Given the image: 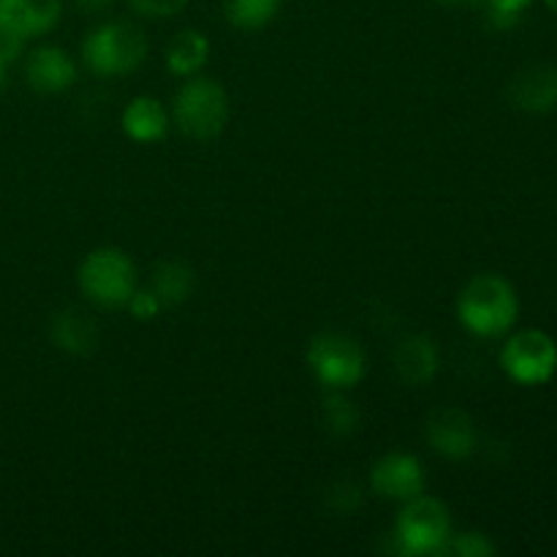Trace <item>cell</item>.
I'll use <instances>...</instances> for the list:
<instances>
[{
  "label": "cell",
  "instance_id": "cell-1",
  "mask_svg": "<svg viewBox=\"0 0 557 557\" xmlns=\"http://www.w3.org/2000/svg\"><path fill=\"white\" fill-rule=\"evenodd\" d=\"M517 294L504 277L498 275H479L462 288L457 299V313L460 321L473 332V335H500L517 321Z\"/></svg>",
  "mask_w": 557,
  "mask_h": 557
},
{
  "label": "cell",
  "instance_id": "cell-2",
  "mask_svg": "<svg viewBox=\"0 0 557 557\" xmlns=\"http://www.w3.org/2000/svg\"><path fill=\"white\" fill-rule=\"evenodd\" d=\"M79 286L103 308H125L136 292L134 261L117 248L92 250L79 267Z\"/></svg>",
  "mask_w": 557,
  "mask_h": 557
},
{
  "label": "cell",
  "instance_id": "cell-3",
  "mask_svg": "<svg viewBox=\"0 0 557 557\" xmlns=\"http://www.w3.org/2000/svg\"><path fill=\"white\" fill-rule=\"evenodd\" d=\"M174 120L194 139H212L228 120V96L218 82L190 79L174 98Z\"/></svg>",
  "mask_w": 557,
  "mask_h": 557
},
{
  "label": "cell",
  "instance_id": "cell-4",
  "mask_svg": "<svg viewBox=\"0 0 557 557\" xmlns=\"http://www.w3.org/2000/svg\"><path fill=\"white\" fill-rule=\"evenodd\" d=\"M147 58L145 33L128 22H109L85 41V63L96 74H125Z\"/></svg>",
  "mask_w": 557,
  "mask_h": 557
},
{
  "label": "cell",
  "instance_id": "cell-5",
  "mask_svg": "<svg viewBox=\"0 0 557 557\" xmlns=\"http://www.w3.org/2000/svg\"><path fill=\"white\" fill-rule=\"evenodd\" d=\"M451 536V517L441 500L417 498L408 500L406 509L397 520V542L408 555H430L441 553Z\"/></svg>",
  "mask_w": 557,
  "mask_h": 557
},
{
  "label": "cell",
  "instance_id": "cell-6",
  "mask_svg": "<svg viewBox=\"0 0 557 557\" xmlns=\"http://www.w3.org/2000/svg\"><path fill=\"white\" fill-rule=\"evenodd\" d=\"M308 364L330 389H351L364 375V354L343 335H319L308 348Z\"/></svg>",
  "mask_w": 557,
  "mask_h": 557
},
{
  "label": "cell",
  "instance_id": "cell-7",
  "mask_svg": "<svg viewBox=\"0 0 557 557\" xmlns=\"http://www.w3.org/2000/svg\"><path fill=\"white\" fill-rule=\"evenodd\" d=\"M504 370L517 381V384H544L557 370V348L553 337L539 330L520 332L506 343L500 354Z\"/></svg>",
  "mask_w": 557,
  "mask_h": 557
},
{
  "label": "cell",
  "instance_id": "cell-8",
  "mask_svg": "<svg viewBox=\"0 0 557 557\" xmlns=\"http://www.w3.org/2000/svg\"><path fill=\"white\" fill-rule=\"evenodd\" d=\"M428 438L438 455L449 457V460H462L476 449V424L460 408H441L430 417Z\"/></svg>",
  "mask_w": 557,
  "mask_h": 557
},
{
  "label": "cell",
  "instance_id": "cell-9",
  "mask_svg": "<svg viewBox=\"0 0 557 557\" xmlns=\"http://www.w3.org/2000/svg\"><path fill=\"white\" fill-rule=\"evenodd\" d=\"M373 490L392 500H411L424 490V471L417 457L386 455L373 468Z\"/></svg>",
  "mask_w": 557,
  "mask_h": 557
},
{
  "label": "cell",
  "instance_id": "cell-10",
  "mask_svg": "<svg viewBox=\"0 0 557 557\" xmlns=\"http://www.w3.org/2000/svg\"><path fill=\"white\" fill-rule=\"evenodd\" d=\"M509 101L525 112H549L557 107V71L553 65H533L520 71L509 85Z\"/></svg>",
  "mask_w": 557,
  "mask_h": 557
},
{
  "label": "cell",
  "instance_id": "cell-11",
  "mask_svg": "<svg viewBox=\"0 0 557 557\" xmlns=\"http://www.w3.org/2000/svg\"><path fill=\"white\" fill-rule=\"evenodd\" d=\"M76 79V65L65 49L44 47L36 49L27 60V82L38 92L69 90Z\"/></svg>",
  "mask_w": 557,
  "mask_h": 557
},
{
  "label": "cell",
  "instance_id": "cell-12",
  "mask_svg": "<svg viewBox=\"0 0 557 557\" xmlns=\"http://www.w3.org/2000/svg\"><path fill=\"white\" fill-rule=\"evenodd\" d=\"M52 341L74 357H87L98 346V324L82 308H65L52 319Z\"/></svg>",
  "mask_w": 557,
  "mask_h": 557
},
{
  "label": "cell",
  "instance_id": "cell-13",
  "mask_svg": "<svg viewBox=\"0 0 557 557\" xmlns=\"http://www.w3.org/2000/svg\"><path fill=\"white\" fill-rule=\"evenodd\" d=\"M395 368L406 384L422 386L438 373V351L435 343L424 335H408L395 351Z\"/></svg>",
  "mask_w": 557,
  "mask_h": 557
},
{
  "label": "cell",
  "instance_id": "cell-14",
  "mask_svg": "<svg viewBox=\"0 0 557 557\" xmlns=\"http://www.w3.org/2000/svg\"><path fill=\"white\" fill-rule=\"evenodd\" d=\"M60 0H0V16L25 38L52 30L60 20Z\"/></svg>",
  "mask_w": 557,
  "mask_h": 557
},
{
  "label": "cell",
  "instance_id": "cell-15",
  "mask_svg": "<svg viewBox=\"0 0 557 557\" xmlns=\"http://www.w3.org/2000/svg\"><path fill=\"white\" fill-rule=\"evenodd\" d=\"M123 131L134 141H158L169 131V114L156 98L139 96L125 107Z\"/></svg>",
  "mask_w": 557,
  "mask_h": 557
},
{
  "label": "cell",
  "instance_id": "cell-16",
  "mask_svg": "<svg viewBox=\"0 0 557 557\" xmlns=\"http://www.w3.org/2000/svg\"><path fill=\"white\" fill-rule=\"evenodd\" d=\"M210 41L199 30H183L172 38L166 49V65L174 76H190L207 63Z\"/></svg>",
  "mask_w": 557,
  "mask_h": 557
},
{
  "label": "cell",
  "instance_id": "cell-17",
  "mask_svg": "<svg viewBox=\"0 0 557 557\" xmlns=\"http://www.w3.org/2000/svg\"><path fill=\"white\" fill-rule=\"evenodd\" d=\"M194 292V270L183 261H163L152 275V294L161 305H180Z\"/></svg>",
  "mask_w": 557,
  "mask_h": 557
},
{
  "label": "cell",
  "instance_id": "cell-18",
  "mask_svg": "<svg viewBox=\"0 0 557 557\" xmlns=\"http://www.w3.org/2000/svg\"><path fill=\"white\" fill-rule=\"evenodd\" d=\"M281 9V0H226V14L239 27H261Z\"/></svg>",
  "mask_w": 557,
  "mask_h": 557
},
{
  "label": "cell",
  "instance_id": "cell-19",
  "mask_svg": "<svg viewBox=\"0 0 557 557\" xmlns=\"http://www.w3.org/2000/svg\"><path fill=\"white\" fill-rule=\"evenodd\" d=\"M324 422L335 435H348L357 428L359 411L354 408L351 400H346V397L341 395H332L330 400L324 403Z\"/></svg>",
  "mask_w": 557,
  "mask_h": 557
},
{
  "label": "cell",
  "instance_id": "cell-20",
  "mask_svg": "<svg viewBox=\"0 0 557 557\" xmlns=\"http://www.w3.org/2000/svg\"><path fill=\"white\" fill-rule=\"evenodd\" d=\"M444 549L460 557H487L495 553V547L482 536V533H462V536L457 539L449 536V542L444 544ZM444 549H441V553H444Z\"/></svg>",
  "mask_w": 557,
  "mask_h": 557
},
{
  "label": "cell",
  "instance_id": "cell-21",
  "mask_svg": "<svg viewBox=\"0 0 557 557\" xmlns=\"http://www.w3.org/2000/svg\"><path fill=\"white\" fill-rule=\"evenodd\" d=\"M359 504H362V495H359V490L354 487L351 482L335 484V487L330 490V495H326V506H330L335 515H351V511L359 509Z\"/></svg>",
  "mask_w": 557,
  "mask_h": 557
},
{
  "label": "cell",
  "instance_id": "cell-22",
  "mask_svg": "<svg viewBox=\"0 0 557 557\" xmlns=\"http://www.w3.org/2000/svg\"><path fill=\"white\" fill-rule=\"evenodd\" d=\"M495 27H511L531 0H484Z\"/></svg>",
  "mask_w": 557,
  "mask_h": 557
},
{
  "label": "cell",
  "instance_id": "cell-23",
  "mask_svg": "<svg viewBox=\"0 0 557 557\" xmlns=\"http://www.w3.org/2000/svg\"><path fill=\"white\" fill-rule=\"evenodd\" d=\"M125 308H128L131 315L139 321H150L161 313V302H158V297L152 292H134Z\"/></svg>",
  "mask_w": 557,
  "mask_h": 557
},
{
  "label": "cell",
  "instance_id": "cell-24",
  "mask_svg": "<svg viewBox=\"0 0 557 557\" xmlns=\"http://www.w3.org/2000/svg\"><path fill=\"white\" fill-rule=\"evenodd\" d=\"M131 5H134L139 14L161 20V16H172L177 14V11H183L185 5H188V0H131Z\"/></svg>",
  "mask_w": 557,
  "mask_h": 557
},
{
  "label": "cell",
  "instance_id": "cell-25",
  "mask_svg": "<svg viewBox=\"0 0 557 557\" xmlns=\"http://www.w3.org/2000/svg\"><path fill=\"white\" fill-rule=\"evenodd\" d=\"M22 33L16 30L14 25H11V22H5L3 16H0V63H5L9 65L11 60L16 58V54H20V49H22Z\"/></svg>",
  "mask_w": 557,
  "mask_h": 557
},
{
  "label": "cell",
  "instance_id": "cell-26",
  "mask_svg": "<svg viewBox=\"0 0 557 557\" xmlns=\"http://www.w3.org/2000/svg\"><path fill=\"white\" fill-rule=\"evenodd\" d=\"M76 5L90 11V14H98V11H107L112 5V0H76Z\"/></svg>",
  "mask_w": 557,
  "mask_h": 557
},
{
  "label": "cell",
  "instance_id": "cell-27",
  "mask_svg": "<svg viewBox=\"0 0 557 557\" xmlns=\"http://www.w3.org/2000/svg\"><path fill=\"white\" fill-rule=\"evenodd\" d=\"M5 82V63H0V87H3Z\"/></svg>",
  "mask_w": 557,
  "mask_h": 557
},
{
  "label": "cell",
  "instance_id": "cell-28",
  "mask_svg": "<svg viewBox=\"0 0 557 557\" xmlns=\"http://www.w3.org/2000/svg\"><path fill=\"white\" fill-rule=\"evenodd\" d=\"M547 5H549V9L557 11V0H547Z\"/></svg>",
  "mask_w": 557,
  "mask_h": 557
}]
</instances>
